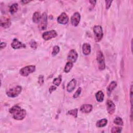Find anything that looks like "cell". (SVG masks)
I'll return each instance as SVG.
<instances>
[{
    "label": "cell",
    "instance_id": "obj_13",
    "mask_svg": "<svg viewBox=\"0 0 133 133\" xmlns=\"http://www.w3.org/2000/svg\"><path fill=\"white\" fill-rule=\"evenodd\" d=\"M11 25V21L9 18L6 17H2L1 19V26L4 28H7L10 27Z\"/></svg>",
    "mask_w": 133,
    "mask_h": 133
},
{
    "label": "cell",
    "instance_id": "obj_8",
    "mask_svg": "<svg viewBox=\"0 0 133 133\" xmlns=\"http://www.w3.org/2000/svg\"><path fill=\"white\" fill-rule=\"evenodd\" d=\"M47 17L46 13H44L42 15L40 24L39 25V28L41 30H44L47 28Z\"/></svg>",
    "mask_w": 133,
    "mask_h": 133
},
{
    "label": "cell",
    "instance_id": "obj_9",
    "mask_svg": "<svg viewBox=\"0 0 133 133\" xmlns=\"http://www.w3.org/2000/svg\"><path fill=\"white\" fill-rule=\"evenodd\" d=\"M80 19H81V15L79 14V13L78 12L75 13L71 17V24L73 26L75 27L77 26L80 23Z\"/></svg>",
    "mask_w": 133,
    "mask_h": 133
},
{
    "label": "cell",
    "instance_id": "obj_35",
    "mask_svg": "<svg viewBox=\"0 0 133 133\" xmlns=\"http://www.w3.org/2000/svg\"><path fill=\"white\" fill-rule=\"evenodd\" d=\"M90 2L92 4H93L94 5H95L96 3V1H90Z\"/></svg>",
    "mask_w": 133,
    "mask_h": 133
},
{
    "label": "cell",
    "instance_id": "obj_14",
    "mask_svg": "<svg viewBox=\"0 0 133 133\" xmlns=\"http://www.w3.org/2000/svg\"><path fill=\"white\" fill-rule=\"evenodd\" d=\"M76 85H77V81L75 79H73L68 84L66 87V90L69 92H72L75 88Z\"/></svg>",
    "mask_w": 133,
    "mask_h": 133
},
{
    "label": "cell",
    "instance_id": "obj_18",
    "mask_svg": "<svg viewBox=\"0 0 133 133\" xmlns=\"http://www.w3.org/2000/svg\"><path fill=\"white\" fill-rule=\"evenodd\" d=\"M41 17H42V16L41 15V14L40 13V12H35L33 15L32 20L34 23L37 24L40 22L41 19Z\"/></svg>",
    "mask_w": 133,
    "mask_h": 133
},
{
    "label": "cell",
    "instance_id": "obj_32",
    "mask_svg": "<svg viewBox=\"0 0 133 133\" xmlns=\"http://www.w3.org/2000/svg\"><path fill=\"white\" fill-rule=\"evenodd\" d=\"M112 1H106V9H109L111 5V3H112Z\"/></svg>",
    "mask_w": 133,
    "mask_h": 133
},
{
    "label": "cell",
    "instance_id": "obj_15",
    "mask_svg": "<svg viewBox=\"0 0 133 133\" xmlns=\"http://www.w3.org/2000/svg\"><path fill=\"white\" fill-rule=\"evenodd\" d=\"M93 110V106L91 104H83L80 108V110L84 113H88L91 112Z\"/></svg>",
    "mask_w": 133,
    "mask_h": 133
},
{
    "label": "cell",
    "instance_id": "obj_34",
    "mask_svg": "<svg viewBox=\"0 0 133 133\" xmlns=\"http://www.w3.org/2000/svg\"><path fill=\"white\" fill-rule=\"evenodd\" d=\"M0 46H1V50H2L6 46V43L4 42H2L1 43V45H0Z\"/></svg>",
    "mask_w": 133,
    "mask_h": 133
},
{
    "label": "cell",
    "instance_id": "obj_23",
    "mask_svg": "<svg viewBox=\"0 0 133 133\" xmlns=\"http://www.w3.org/2000/svg\"><path fill=\"white\" fill-rule=\"evenodd\" d=\"M61 81H62L61 76V75H59L58 77L54 79V80H53V84H54V85H56V86H59V85L60 84Z\"/></svg>",
    "mask_w": 133,
    "mask_h": 133
},
{
    "label": "cell",
    "instance_id": "obj_3",
    "mask_svg": "<svg viewBox=\"0 0 133 133\" xmlns=\"http://www.w3.org/2000/svg\"><path fill=\"white\" fill-rule=\"evenodd\" d=\"M22 91V87L20 86H16L9 90L6 94L7 95L11 98H15L18 96Z\"/></svg>",
    "mask_w": 133,
    "mask_h": 133
},
{
    "label": "cell",
    "instance_id": "obj_11",
    "mask_svg": "<svg viewBox=\"0 0 133 133\" xmlns=\"http://www.w3.org/2000/svg\"><path fill=\"white\" fill-rule=\"evenodd\" d=\"M57 21L59 24L62 25H65L69 21L68 16L65 13H62L57 18Z\"/></svg>",
    "mask_w": 133,
    "mask_h": 133
},
{
    "label": "cell",
    "instance_id": "obj_33",
    "mask_svg": "<svg viewBox=\"0 0 133 133\" xmlns=\"http://www.w3.org/2000/svg\"><path fill=\"white\" fill-rule=\"evenodd\" d=\"M57 87L56 86H52L50 89H49V91H50V93H52L53 92H54V91H55L56 90Z\"/></svg>",
    "mask_w": 133,
    "mask_h": 133
},
{
    "label": "cell",
    "instance_id": "obj_20",
    "mask_svg": "<svg viewBox=\"0 0 133 133\" xmlns=\"http://www.w3.org/2000/svg\"><path fill=\"white\" fill-rule=\"evenodd\" d=\"M96 98L97 101L99 102H102L104 99V94L102 91H98L96 94Z\"/></svg>",
    "mask_w": 133,
    "mask_h": 133
},
{
    "label": "cell",
    "instance_id": "obj_17",
    "mask_svg": "<svg viewBox=\"0 0 133 133\" xmlns=\"http://www.w3.org/2000/svg\"><path fill=\"white\" fill-rule=\"evenodd\" d=\"M117 86V83L116 81H112L110 83V84L108 85L107 88V94L108 95V96L110 95L112 91L115 90Z\"/></svg>",
    "mask_w": 133,
    "mask_h": 133
},
{
    "label": "cell",
    "instance_id": "obj_26",
    "mask_svg": "<svg viewBox=\"0 0 133 133\" xmlns=\"http://www.w3.org/2000/svg\"><path fill=\"white\" fill-rule=\"evenodd\" d=\"M59 51H60L59 47L58 46H57V45L55 46L54 47L53 50V52H52V56L53 57L56 56L58 54V53H59Z\"/></svg>",
    "mask_w": 133,
    "mask_h": 133
},
{
    "label": "cell",
    "instance_id": "obj_22",
    "mask_svg": "<svg viewBox=\"0 0 133 133\" xmlns=\"http://www.w3.org/2000/svg\"><path fill=\"white\" fill-rule=\"evenodd\" d=\"M18 4L14 3L11 6L10 8H9V12H10V13L12 14H14L17 12V11H18Z\"/></svg>",
    "mask_w": 133,
    "mask_h": 133
},
{
    "label": "cell",
    "instance_id": "obj_31",
    "mask_svg": "<svg viewBox=\"0 0 133 133\" xmlns=\"http://www.w3.org/2000/svg\"><path fill=\"white\" fill-rule=\"evenodd\" d=\"M38 82H39V83L41 85L43 84V83H44V77L43 75H41L39 78V81H38Z\"/></svg>",
    "mask_w": 133,
    "mask_h": 133
},
{
    "label": "cell",
    "instance_id": "obj_10",
    "mask_svg": "<svg viewBox=\"0 0 133 133\" xmlns=\"http://www.w3.org/2000/svg\"><path fill=\"white\" fill-rule=\"evenodd\" d=\"M107 109L108 112L110 115H112L115 113L116 110V106L113 102L110 100H108L106 102Z\"/></svg>",
    "mask_w": 133,
    "mask_h": 133
},
{
    "label": "cell",
    "instance_id": "obj_24",
    "mask_svg": "<svg viewBox=\"0 0 133 133\" xmlns=\"http://www.w3.org/2000/svg\"><path fill=\"white\" fill-rule=\"evenodd\" d=\"M114 123L115 124L118 125H121L122 126L123 125V121L122 118L120 117H117L114 120Z\"/></svg>",
    "mask_w": 133,
    "mask_h": 133
},
{
    "label": "cell",
    "instance_id": "obj_28",
    "mask_svg": "<svg viewBox=\"0 0 133 133\" xmlns=\"http://www.w3.org/2000/svg\"><path fill=\"white\" fill-rule=\"evenodd\" d=\"M82 92V88L81 87H79L78 90L75 92V93L73 95V98H77L80 95L81 93Z\"/></svg>",
    "mask_w": 133,
    "mask_h": 133
},
{
    "label": "cell",
    "instance_id": "obj_19",
    "mask_svg": "<svg viewBox=\"0 0 133 133\" xmlns=\"http://www.w3.org/2000/svg\"><path fill=\"white\" fill-rule=\"evenodd\" d=\"M108 123V121L106 119H103L97 121L96 123V126L98 127H103L105 126Z\"/></svg>",
    "mask_w": 133,
    "mask_h": 133
},
{
    "label": "cell",
    "instance_id": "obj_36",
    "mask_svg": "<svg viewBox=\"0 0 133 133\" xmlns=\"http://www.w3.org/2000/svg\"><path fill=\"white\" fill-rule=\"evenodd\" d=\"M21 2H22L23 3H24V4H27V3H29L30 1H22Z\"/></svg>",
    "mask_w": 133,
    "mask_h": 133
},
{
    "label": "cell",
    "instance_id": "obj_16",
    "mask_svg": "<svg viewBox=\"0 0 133 133\" xmlns=\"http://www.w3.org/2000/svg\"><path fill=\"white\" fill-rule=\"evenodd\" d=\"M82 52L84 55H88L91 52V46L88 43H84L82 46Z\"/></svg>",
    "mask_w": 133,
    "mask_h": 133
},
{
    "label": "cell",
    "instance_id": "obj_4",
    "mask_svg": "<svg viewBox=\"0 0 133 133\" xmlns=\"http://www.w3.org/2000/svg\"><path fill=\"white\" fill-rule=\"evenodd\" d=\"M35 70V65H27L23 68L20 70V74L23 77H27L30 74L33 73Z\"/></svg>",
    "mask_w": 133,
    "mask_h": 133
},
{
    "label": "cell",
    "instance_id": "obj_25",
    "mask_svg": "<svg viewBox=\"0 0 133 133\" xmlns=\"http://www.w3.org/2000/svg\"><path fill=\"white\" fill-rule=\"evenodd\" d=\"M78 112V109H73V110L69 111L68 112V115L73 116L74 118H77Z\"/></svg>",
    "mask_w": 133,
    "mask_h": 133
},
{
    "label": "cell",
    "instance_id": "obj_29",
    "mask_svg": "<svg viewBox=\"0 0 133 133\" xmlns=\"http://www.w3.org/2000/svg\"><path fill=\"white\" fill-rule=\"evenodd\" d=\"M122 128L119 127H114L111 129V132L112 133H116V132H121L122 131Z\"/></svg>",
    "mask_w": 133,
    "mask_h": 133
},
{
    "label": "cell",
    "instance_id": "obj_6",
    "mask_svg": "<svg viewBox=\"0 0 133 133\" xmlns=\"http://www.w3.org/2000/svg\"><path fill=\"white\" fill-rule=\"evenodd\" d=\"M27 115L26 111L24 109H20L13 115V117L17 120H23Z\"/></svg>",
    "mask_w": 133,
    "mask_h": 133
},
{
    "label": "cell",
    "instance_id": "obj_27",
    "mask_svg": "<svg viewBox=\"0 0 133 133\" xmlns=\"http://www.w3.org/2000/svg\"><path fill=\"white\" fill-rule=\"evenodd\" d=\"M20 109H21V108L19 106H15L10 109V110H9V112L13 115V114L17 112L18 111H19Z\"/></svg>",
    "mask_w": 133,
    "mask_h": 133
},
{
    "label": "cell",
    "instance_id": "obj_5",
    "mask_svg": "<svg viewBox=\"0 0 133 133\" xmlns=\"http://www.w3.org/2000/svg\"><path fill=\"white\" fill-rule=\"evenodd\" d=\"M57 36V32L55 30H52L50 31H46L43 33L42 37L44 40L48 41L56 37Z\"/></svg>",
    "mask_w": 133,
    "mask_h": 133
},
{
    "label": "cell",
    "instance_id": "obj_30",
    "mask_svg": "<svg viewBox=\"0 0 133 133\" xmlns=\"http://www.w3.org/2000/svg\"><path fill=\"white\" fill-rule=\"evenodd\" d=\"M30 46H31V47H32V49H35V50L36 49V47H37V43H36V42L35 41H32L30 42Z\"/></svg>",
    "mask_w": 133,
    "mask_h": 133
},
{
    "label": "cell",
    "instance_id": "obj_21",
    "mask_svg": "<svg viewBox=\"0 0 133 133\" xmlns=\"http://www.w3.org/2000/svg\"><path fill=\"white\" fill-rule=\"evenodd\" d=\"M73 63L71 62H68L66 63L65 66H64V71L65 73H68L70 71L71 69L73 67Z\"/></svg>",
    "mask_w": 133,
    "mask_h": 133
},
{
    "label": "cell",
    "instance_id": "obj_7",
    "mask_svg": "<svg viewBox=\"0 0 133 133\" xmlns=\"http://www.w3.org/2000/svg\"><path fill=\"white\" fill-rule=\"evenodd\" d=\"M78 57V54L75 50H71L68 55L67 60L68 62H71L72 63H74L77 61Z\"/></svg>",
    "mask_w": 133,
    "mask_h": 133
},
{
    "label": "cell",
    "instance_id": "obj_12",
    "mask_svg": "<svg viewBox=\"0 0 133 133\" xmlns=\"http://www.w3.org/2000/svg\"><path fill=\"white\" fill-rule=\"evenodd\" d=\"M11 46L12 47V48L14 49V50H17L21 48H25L26 47V45L22 43L20 41H19L17 39H15L13 40Z\"/></svg>",
    "mask_w": 133,
    "mask_h": 133
},
{
    "label": "cell",
    "instance_id": "obj_1",
    "mask_svg": "<svg viewBox=\"0 0 133 133\" xmlns=\"http://www.w3.org/2000/svg\"><path fill=\"white\" fill-rule=\"evenodd\" d=\"M94 33V39L96 42H100L103 37V33L102 28L100 26H95L93 28Z\"/></svg>",
    "mask_w": 133,
    "mask_h": 133
},
{
    "label": "cell",
    "instance_id": "obj_2",
    "mask_svg": "<svg viewBox=\"0 0 133 133\" xmlns=\"http://www.w3.org/2000/svg\"><path fill=\"white\" fill-rule=\"evenodd\" d=\"M97 60L98 62V68L100 70L102 71L104 70L106 67L105 60H104V57L103 53L100 51L97 52Z\"/></svg>",
    "mask_w": 133,
    "mask_h": 133
}]
</instances>
